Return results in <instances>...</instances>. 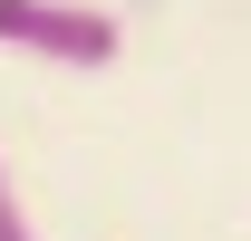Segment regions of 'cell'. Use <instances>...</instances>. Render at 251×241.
<instances>
[{"label": "cell", "mask_w": 251, "mask_h": 241, "mask_svg": "<svg viewBox=\"0 0 251 241\" xmlns=\"http://www.w3.org/2000/svg\"><path fill=\"white\" fill-rule=\"evenodd\" d=\"M0 241H39L29 212H20V193H10V164H0Z\"/></svg>", "instance_id": "cell-2"}, {"label": "cell", "mask_w": 251, "mask_h": 241, "mask_svg": "<svg viewBox=\"0 0 251 241\" xmlns=\"http://www.w3.org/2000/svg\"><path fill=\"white\" fill-rule=\"evenodd\" d=\"M0 48H29L49 68H116L126 29L97 0H0Z\"/></svg>", "instance_id": "cell-1"}]
</instances>
